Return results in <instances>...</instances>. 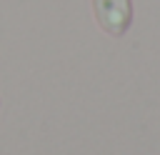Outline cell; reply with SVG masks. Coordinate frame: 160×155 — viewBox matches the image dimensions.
I'll list each match as a JSON object with an SVG mask.
<instances>
[{"label": "cell", "instance_id": "6da1fadb", "mask_svg": "<svg viewBox=\"0 0 160 155\" xmlns=\"http://www.w3.org/2000/svg\"><path fill=\"white\" fill-rule=\"evenodd\" d=\"M92 12L98 25L112 38H122L132 25V0H92Z\"/></svg>", "mask_w": 160, "mask_h": 155}]
</instances>
